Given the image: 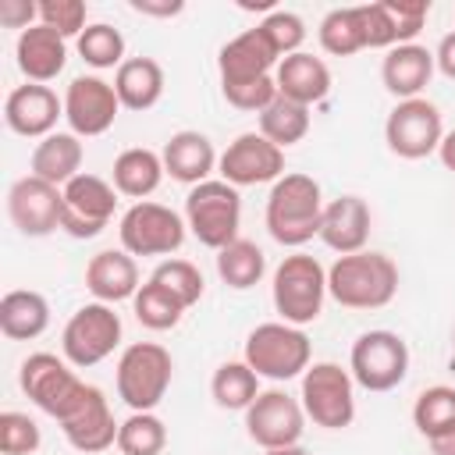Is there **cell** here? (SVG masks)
<instances>
[{
    "mask_svg": "<svg viewBox=\"0 0 455 455\" xmlns=\"http://www.w3.org/2000/svg\"><path fill=\"white\" fill-rule=\"evenodd\" d=\"M323 192L320 181L299 171L281 174L270 185L267 196V231L277 245L284 249H299L309 238H320V220H323Z\"/></svg>",
    "mask_w": 455,
    "mask_h": 455,
    "instance_id": "1",
    "label": "cell"
},
{
    "mask_svg": "<svg viewBox=\"0 0 455 455\" xmlns=\"http://www.w3.org/2000/svg\"><path fill=\"white\" fill-rule=\"evenodd\" d=\"M398 291V267L377 249L338 256L327 270V295L345 309H380Z\"/></svg>",
    "mask_w": 455,
    "mask_h": 455,
    "instance_id": "2",
    "label": "cell"
},
{
    "mask_svg": "<svg viewBox=\"0 0 455 455\" xmlns=\"http://www.w3.org/2000/svg\"><path fill=\"white\" fill-rule=\"evenodd\" d=\"M274 309L284 323L291 327H306L323 313V299H327V270L316 256L309 252H291L277 263L274 270Z\"/></svg>",
    "mask_w": 455,
    "mask_h": 455,
    "instance_id": "3",
    "label": "cell"
},
{
    "mask_svg": "<svg viewBox=\"0 0 455 455\" xmlns=\"http://www.w3.org/2000/svg\"><path fill=\"white\" fill-rule=\"evenodd\" d=\"M174 377V359L160 341H135L117 359V398L132 412H153Z\"/></svg>",
    "mask_w": 455,
    "mask_h": 455,
    "instance_id": "4",
    "label": "cell"
},
{
    "mask_svg": "<svg viewBox=\"0 0 455 455\" xmlns=\"http://www.w3.org/2000/svg\"><path fill=\"white\" fill-rule=\"evenodd\" d=\"M185 224L199 245L220 252L238 238L242 228V196L224 178H210L185 196Z\"/></svg>",
    "mask_w": 455,
    "mask_h": 455,
    "instance_id": "5",
    "label": "cell"
},
{
    "mask_svg": "<svg viewBox=\"0 0 455 455\" xmlns=\"http://www.w3.org/2000/svg\"><path fill=\"white\" fill-rule=\"evenodd\" d=\"M242 359L267 380H291L309 370L313 345L302 327H291L284 320H270L249 331Z\"/></svg>",
    "mask_w": 455,
    "mask_h": 455,
    "instance_id": "6",
    "label": "cell"
},
{
    "mask_svg": "<svg viewBox=\"0 0 455 455\" xmlns=\"http://www.w3.org/2000/svg\"><path fill=\"white\" fill-rule=\"evenodd\" d=\"M306 419L323 430H345L355 419V380L341 363H309L299 391Z\"/></svg>",
    "mask_w": 455,
    "mask_h": 455,
    "instance_id": "7",
    "label": "cell"
},
{
    "mask_svg": "<svg viewBox=\"0 0 455 455\" xmlns=\"http://www.w3.org/2000/svg\"><path fill=\"white\" fill-rule=\"evenodd\" d=\"M185 231H188L185 217L153 199L132 203L117 220L121 249L132 256H167L171 259V252H178L185 245Z\"/></svg>",
    "mask_w": 455,
    "mask_h": 455,
    "instance_id": "8",
    "label": "cell"
},
{
    "mask_svg": "<svg viewBox=\"0 0 455 455\" xmlns=\"http://www.w3.org/2000/svg\"><path fill=\"white\" fill-rule=\"evenodd\" d=\"M117 345H121V316L107 302L78 306L60 331V352L75 370H89L103 363L107 355H114Z\"/></svg>",
    "mask_w": 455,
    "mask_h": 455,
    "instance_id": "9",
    "label": "cell"
},
{
    "mask_svg": "<svg viewBox=\"0 0 455 455\" xmlns=\"http://www.w3.org/2000/svg\"><path fill=\"white\" fill-rule=\"evenodd\" d=\"M348 373L359 387L384 395L395 391L409 373V345L395 331H366L352 341Z\"/></svg>",
    "mask_w": 455,
    "mask_h": 455,
    "instance_id": "10",
    "label": "cell"
},
{
    "mask_svg": "<svg viewBox=\"0 0 455 455\" xmlns=\"http://www.w3.org/2000/svg\"><path fill=\"white\" fill-rule=\"evenodd\" d=\"M18 384L25 398L53 419H60L85 387V380L71 370V363L53 352H32L18 370Z\"/></svg>",
    "mask_w": 455,
    "mask_h": 455,
    "instance_id": "11",
    "label": "cell"
},
{
    "mask_svg": "<svg viewBox=\"0 0 455 455\" xmlns=\"http://www.w3.org/2000/svg\"><path fill=\"white\" fill-rule=\"evenodd\" d=\"M441 139H444L441 110H437V103H430L423 96L398 100L384 121V142L402 160H423V156L437 153Z\"/></svg>",
    "mask_w": 455,
    "mask_h": 455,
    "instance_id": "12",
    "label": "cell"
},
{
    "mask_svg": "<svg viewBox=\"0 0 455 455\" xmlns=\"http://www.w3.org/2000/svg\"><path fill=\"white\" fill-rule=\"evenodd\" d=\"M60 231L71 238H96L117 206V188L100 174H78L60 188Z\"/></svg>",
    "mask_w": 455,
    "mask_h": 455,
    "instance_id": "13",
    "label": "cell"
},
{
    "mask_svg": "<svg viewBox=\"0 0 455 455\" xmlns=\"http://www.w3.org/2000/svg\"><path fill=\"white\" fill-rule=\"evenodd\" d=\"M306 430V412L302 402L291 398L281 387H267L256 395V402L245 409V434L256 441L263 451L267 448H288L299 444Z\"/></svg>",
    "mask_w": 455,
    "mask_h": 455,
    "instance_id": "14",
    "label": "cell"
},
{
    "mask_svg": "<svg viewBox=\"0 0 455 455\" xmlns=\"http://www.w3.org/2000/svg\"><path fill=\"white\" fill-rule=\"evenodd\" d=\"M121 110V100L114 92V82H103L100 75H75L64 89V121L78 139H96L114 128Z\"/></svg>",
    "mask_w": 455,
    "mask_h": 455,
    "instance_id": "15",
    "label": "cell"
},
{
    "mask_svg": "<svg viewBox=\"0 0 455 455\" xmlns=\"http://www.w3.org/2000/svg\"><path fill=\"white\" fill-rule=\"evenodd\" d=\"M57 427L64 430L68 444L75 451H85V455H96V451L114 448L117 444V430H121V423L114 419V409H110L107 395L96 384H85L82 387V395L57 419Z\"/></svg>",
    "mask_w": 455,
    "mask_h": 455,
    "instance_id": "16",
    "label": "cell"
},
{
    "mask_svg": "<svg viewBox=\"0 0 455 455\" xmlns=\"http://www.w3.org/2000/svg\"><path fill=\"white\" fill-rule=\"evenodd\" d=\"M217 171L228 185L245 188V185H274L284 174V149L274 146L267 135L259 132H242L235 142H228V149L217 160Z\"/></svg>",
    "mask_w": 455,
    "mask_h": 455,
    "instance_id": "17",
    "label": "cell"
},
{
    "mask_svg": "<svg viewBox=\"0 0 455 455\" xmlns=\"http://www.w3.org/2000/svg\"><path fill=\"white\" fill-rule=\"evenodd\" d=\"M281 57L277 50L267 43V36L259 28H245L235 39H228L217 53V75H220V92L242 89V85H256L274 78Z\"/></svg>",
    "mask_w": 455,
    "mask_h": 455,
    "instance_id": "18",
    "label": "cell"
},
{
    "mask_svg": "<svg viewBox=\"0 0 455 455\" xmlns=\"http://www.w3.org/2000/svg\"><path fill=\"white\" fill-rule=\"evenodd\" d=\"M60 203L64 196L57 185L36 174H25L7 192V217L25 238H46L60 231Z\"/></svg>",
    "mask_w": 455,
    "mask_h": 455,
    "instance_id": "19",
    "label": "cell"
},
{
    "mask_svg": "<svg viewBox=\"0 0 455 455\" xmlns=\"http://www.w3.org/2000/svg\"><path fill=\"white\" fill-rule=\"evenodd\" d=\"M64 117V96H57L50 85L25 82L7 92L4 121L21 139H46L57 132V121Z\"/></svg>",
    "mask_w": 455,
    "mask_h": 455,
    "instance_id": "20",
    "label": "cell"
},
{
    "mask_svg": "<svg viewBox=\"0 0 455 455\" xmlns=\"http://www.w3.org/2000/svg\"><path fill=\"white\" fill-rule=\"evenodd\" d=\"M370 224H373V213L363 196H338L323 206L320 242L327 249H334L338 256L363 252L370 242Z\"/></svg>",
    "mask_w": 455,
    "mask_h": 455,
    "instance_id": "21",
    "label": "cell"
},
{
    "mask_svg": "<svg viewBox=\"0 0 455 455\" xmlns=\"http://www.w3.org/2000/svg\"><path fill=\"white\" fill-rule=\"evenodd\" d=\"M14 60H18V71L25 75V82L46 85L68 64V39L60 32L46 28V25H32L25 32H18Z\"/></svg>",
    "mask_w": 455,
    "mask_h": 455,
    "instance_id": "22",
    "label": "cell"
},
{
    "mask_svg": "<svg viewBox=\"0 0 455 455\" xmlns=\"http://www.w3.org/2000/svg\"><path fill=\"white\" fill-rule=\"evenodd\" d=\"M85 288L96 302H124V299H135V291L142 288L139 284V263L132 252L124 249H103L96 252L89 263H85Z\"/></svg>",
    "mask_w": 455,
    "mask_h": 455,
    "instance_id": "23",
    "label": "cell"
},
{
    "mask_svg": "<svg viewBox=\"0 0 455 455\" xmlns=\"http://www.w3.org/2000/svg\"><path fill=\"white\" fill-rule=\"evenodd\" d=\"M434 50L419 46V43H402V46H391L384 53V64H380V82L391 96L398 100H416L430 78H434Z\"/></svg>",
    "mask_w": 455,
    "mask_h": 455,
    "instance_id": "24",
    "label": "cell"
},
{
    "mask_svg": "<svg viewBox=\"0 0 455 455\" xmlns=\"http://www.w3.org/2000/svg\"><path fill=\"white\" fill-rule=\"evenodd\" d=\"M160 156H164V171H167L174 181L188 185V188L210 181V174L217 171V160H220L217 149H213V142H210L203 132H192V128L174 132V135L167 139V146H164Z\"/></svg>",
    "mask_w": 455,
    "mask_h": 455,
    "instance_id": "25",
    "label": "cell"
},
{
    "mask_svg": "<svg viewBox=\"0 0 455 455\" xmlns=\"http://www.w3.org/2000/svg\"><path fill=\"white\" fill-rule=\"evenodd\" d=\"M274 82H277V96L295 100L302 107H313L331 92V68L323 64V57L299 50L277 64Z\"/></svg>",
    "mask_w": 455,
    "mask_h": 455,
    "instance_id": "26",
    "label": "cell"
},
{
    "mask_svg": "<svg viewBox=\"0 0 455 455\" xmlns=\"http://www.w3.org/2000/svg\"><path fill=\"white\" fill-rule=\"evenodd\" d=\"M82 156H85V149H82V139L75 132H53V135L36 142L32 160H28V167H32L28 174L64 188L71 178L82 174Z\"/></svg>",
    "mask_w": 455,
    "mask_h": 455,
    "instance_id": "27",
    "label": "cell"
},
{
    "mask_svg": "<svg viewBox=\"0 0 455 455\" xmlns=\"http://www.w3.org/2000/svg\"><path fill=\"white\" fill-rule=\"evenodd\" d=\"M164 156L146 149V146H132L124 153H117L114 171H110V185L117 188V196L142 203L146 196H153L164 181Z\"/></svg>",
    "mask_w": 455,
    "mask_h": 455,
    "instance_id": "28",
    "label": "cell"
},
{
    "mask_svg": "<svg viewBox=\"0 0 455 455\" xmlns=\"http://www.w3.org/2000/svg\"><path fill=\"white\" fill-rule=\"evenodd\" d=\"M114 92L121 100L124 110H149L160 103L164 96V68L153 57H128L117 71H114Z\"/></svg>",
    "mask_w": 455,
    "mask_h": 455,
    "instance_id": "29",
    "label": "cell"
},
{
    "mask_svg": "<svg viewBox=\"0 0 455 455\" xmlns=\"http://www.w3.org/2000/svg\"><path fill=\"white\" fill-rule=\"evenodd\" d=\"M50 327V302L32 288H14L0 299V331L11 341H32Z\"/></svg>",
    "mask_w": 455,
    "mask_h": 455,
    "instance_id": "30",
    "label": "cell"
},
{
    "mask_svg": "<svg viewBox=\"0 0 455 455\" xmlns=\"http://www.w3.org/2000/svg\"><path fill=\"white\" fill-rule=\"evenodd\" d=\"M217 274H220V281H224L228 288L249 291V288H256V284L263 281V274H267V256H263V249H259L256 242L235 238L231 245H224V249L217 252Z\"/></svg>",
    "mask_w": 455,
    "mask_h": 455,
    "instance_id": "31",
    "label": "cell"
},
{
    "mask_svg": "<svg viewBox=\"0 0 455 455\" xmlns=\"http://www.w3.org/2000/svg\"><path fill=\"white\" fill-rule=\"evenodd\" d=\"M210 395L220 409H231V412H245L256 395H259V373L245 363V359H231V363H220L213 370V380H210Z\"/></svg>",
    "mask_w": 455,
    "mask_h": 455,
    "instance_id": "32",
    "label": "cell"
},
{
    "mask_svg": "<svg viewBox=\"0 0 455 455\" xmlns=\"http://www.w3.org/2000/svg\"><path fill=\"white\" fill-rule=\"evenodd\" d=\"M132 309H135V320H139L142 327H149V331H171V327L181 323V316H185L188 306H185L171 288H164L160 281L149 277V281L135 291Z\"/></svg>",
    "mask_w": 455,
    "mask_h": 455,
    "instance_id": "33",
    "label": "cell"
},
{
    "mask_svg": "<svg viewBox=\"0 0 455 455\" xmlns=\"http://www.w3.org/2000/svg\"><path fill=\"white\" fill-rule=\"evenodd\" d=\"M309 132V107L277 96L267 110H259V135H267L274 146L288 149L295 142H302Z\"/></svg>",
    "mask_w": 455,
    "mask_h": 455,
    "instance_id": "34",
    "label": "cell"
},
{
    "mask_svg": "<svg viewBox=\"0 0 455 455\" xmlns=\"http://www.w3.org/2000/svg\"><path fill=\"white\" fill-rule=\"evenodd\" d=\"M316 36H320L323 53H331V57H352V53L366 50L359 7H334V11H327L320 28H316Z\"/></svg>",
    "mask_w": 455,
    "mask_h": 455,
    "instance_id": "35",
    "label": "cell"
},
{
    "mask_svg": "<svg viewBox=\"0 0 455 455\" xmlns=\"http://www.w3.org/2000/svg\"><path fill=\"white\" fill-rule=\"evenodd\" d=\"M75 50H78V57L89 64V68H96V71H103V68H121L128 57H124V36L114 28V25H107V21H92L78 39H75Z\"/></svg>",
    "mask_w": 455,
    "mask_h": 455,
    "instance_id": "36",
    "label": "cell"
},
{
    "mask_svg": "<svg viewBox=\"0 0 455 455\" xmlns=\"http://www.w3.org/2000/svg\"><path fill=\"white\" fill-rule=\"evenodd\" d=\"M167 448V427L156 412H132L117 430L121 455H160Z\"/></svg>",
    "mask_w": 455,
    "mask_h": 455,
    "instance_id": "37",
    "label": "cell"
},
{
    "mask_svg": "<svg viewBox=\"0 0 455 455\" xmlns=\"http://www.w3.org/2000/svg\"><path fill=\"white\" fill-rule=\"evenodd\" d=\"M412 423L423 437H434V434L455 427V387L434 384V387L419 391V398L412 405Z\"/></svg>",
    "mask_w": 455,
    "mask_h": 455,
    "instance_id": "38",
    "label": "cell"
},
{
    "mask_svg": "<svg viewBox=\"0 0 455 455\" xmlns=\"http://www.w3.org/2000/svg\"><path fill=\"white\" fill-rule=\"evenodd\" d=\"M153 281H160L164 288H171L188 309L203 299V274H199V267L196 263H188V259H164V263H156V270H153Z\"/></svg>",
    "mask_w": 455,
    "mask_h": 455,
    "instance_id": "39",
    "label": "cell"
},
{
    "mask_svg": "<svg viewBox=\"0 0 455 455\" xmlns=\"http://www.w3.org/2000/svg\"><path fill=\"white\" fill-rule=\"evenodd\" d=\"M256 28L267 36V43L277 50L281 60L291 57V53H299V46H302V39H306V21H302L295 11H277V7H274Z\"/></svg>",
    "mask_w": 455,
    "mask_h": 455,
    "instance_id": "40",
    "label": "cell"
},
{
    "mask_svg": "<svg viewBox=\"0 0 455 455\" xmlns=\"http://www.w3.org/2000/svg\"><path fill=\"white\" fill-rule=\"evenodd\" d=\"M43 434L28 412H0V451L4 455H32L39 451Z\"/></svg>",
    "mask_w": 455,
    "mask_h": 455,
    "instance_id": "41",
    "label": "cell"
},
{
    "mask_svg": "<svg viewBox=\"0 0 455 455\" xmlns=\"http://www.w3.org/2000/svg\"><path fill=\"white\" fill-rule=\"evenodd\" d=\"M85 4L82 0H43L39 4V25L60 32L64 39H78L89 25H85Z\"/></svg>",
    "mask_w": 455,
    "mask_h": 455,
    "instance_id": "42",
    "label": "cell"
},
{
    "mask_svg": "<svg viewBox=\"0 0 455 455\" xmlns=\"http://www.w3.org/2000/svg\"><path fill=\"white\" fill-rule=\"evenodd\" d=\"M384 7H387V18L395 25L398 46L402 43H412L423 32L427 14H430V0H384Z\"/></svg>",
    "mask_w": 455,
    "mask_h": 455,
    "instance_id": "43",
    "label": "cell"
},
{
    "mask_svg": "<svg viewBox=\"0 0 455 455\" xmlns=\"http://www.w3.org/2000/svg\"><path fill=\"white\" fill-rule=\"evenodd\" d=\"M359 21H363L366 50H391V46H398V36H395V25H391V18H387L384 0H377V4H359Z\"/></svg>",
    "mask_w": 455,
    "mask_h": 455,
    "instance_id": "44",
    "label": "cell"
},
{
    "mask_svg": "<svg viewBox=\"0 0 455 455\" xmlns=\"http://www.w3.org/2000/svg\"><path fill=\"white\" fill-rule=\"evenodd\" d=\"M0 25L4 28H32L39 25V4L32 0H0Z\"/></svg>",
    "mask_w": 455,
    "mask_h": 455,
    "instance_id": "45",
    "label": "cell"
},
{
    "mask_svg": "<svg viewBox=\"0 0 455 455\" xmlns=\"http://www.w3.org/2000/svg\"><path fill=\"white\" fill-rule=\"evenodd\" d=\"M132 11L149 14V18H174L185 11V4L181 0H132Z\"/></svg>",
    "mask_w": 455,
    "mask_h": 455,
    "instance_id": "46",
    "label": "cell"
},
{
    "mask_svg": "<svg viewBox=\"0 0 455 455\" xmlns=\"http://www.w3.org/2000/svg\"><path fill=\"white\" fill-rule=\"evenodd\" d=\"M434 64H437V71H441L444 78L455 82V32H448V36L437 43V50H434Z\"/></svg>",
    "mask_w": 455,
    "mask_h": 455,
    "instance_id": "47",
    "label": "cell"
},
{
    "mask_svg": "<svg viewBox=\"0 0 455 455\" xmlns=\"http://www.w3.org/2000/svg\"><path fill=\"white\" fill-rule=\"evenodd\" d=\"M427 444H430L434 455H455V427H448V430L427 437Z\"/></svg>",
    "mask_w": 455,
    "mask_h": 455,
    "instance_id": "48",
    "label": "cell"
},
{
    "mask_svg": "<svg viewBox=\"0 0 455 455\" xmlns=\"http://www.w3.org/2000/svg\"><path fill=\"white\" fill-rule=\"evenodd\" d=\"M437 156H441V164H444L448 171H455V128L444 132V139H441V146H437Z\"/></svg>",
    "mask_w": 455,
    "mask_h": 455,
    "instance_id": "49",
    "label": "cell"
},
{
    "mask_svg": "<svg viewBox=\"0 0 455 455\" xmlns=\"http://www.w3.org/2000/svg\"><path fill=\"white\" fill-rule=\"evenodd\" d=\"M263 455H309L302 444H288V448H267Z\"/></svg>",
    "mask_w": 455,
    "mask_h": 455,
    "instance_id": "50",
    "label": "cell"
}]
</instances>
